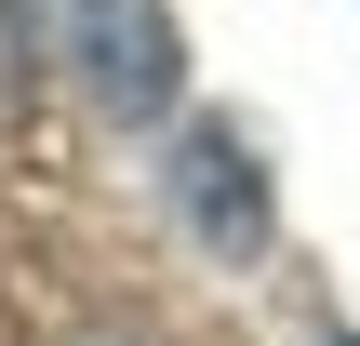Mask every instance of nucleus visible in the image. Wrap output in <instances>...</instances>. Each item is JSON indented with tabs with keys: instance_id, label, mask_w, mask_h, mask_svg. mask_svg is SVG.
Segmentation results:
<instances>
[{
	"instance_id": "f257e3e1",
	"label": "nucleus",
	"mask_w": 360,
	"mask_h": 346,
	"mask_svg": "<svg viewBox=\"0 0 360 346\" xmlns=\"http://www.w3.org/2000/svg\"><path fill=\"white\" fill-rule=\"evenodd\" d=\"M67 67H80V93H94L120 133L174 120V93H187V40H174L160 0H80V13H67Z\"/></svg>"
},
{
	"instance_id": "f03ea898",
	"label": "nucleus",
	"mask_w": 360,
	"mask_h": 346,
	"mask_svg": "<svg viewBox=\"0 0 360 346\" xmlns=\"http://www.w3.org/2000/svg\"><path fill=\"white\" fill-rule=\"evenodd\" d=\"M160 187H174V213H187L200 253H267V173H254L240 133H187Z\"/></svg>"
},
{
	"instance_id": "7ed1b4c3",
	"label": "nucleus",
	"mask_w": 360,
	"mask_h": 346,
	"mask_svg": "<svg viewBox=\"0 0 360 346\" xmlns=\"http://www.w3.org/2000/svg\"><path fill=\"white\" fill-rule=\"evenodd\" d=\"M40 67H53V13L40 0H0V107H27Z\"/></svg>"
},
{
	"instance_id": "20e7f679",
	"label": "nucleus",
	"mask_w": 360,
	"mask_h": 346,
	"mask_svg": "<svg viewBox=\"0 0 360 346\" xmlns=\"http://www.w3.org/2000/svg\"><path fill=\"white\" fill-rule=\"evenodd\" d=\"M321 346H360V333H321Z\"/></svg>"
}]
</instances>
